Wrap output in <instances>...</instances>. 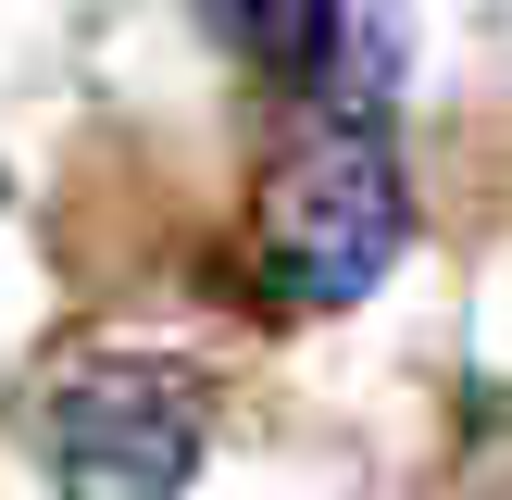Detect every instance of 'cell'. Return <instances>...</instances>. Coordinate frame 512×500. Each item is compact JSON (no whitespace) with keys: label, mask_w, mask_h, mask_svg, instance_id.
Here are the masks:
<instances>
[{"label":"cell","mask_w":512,"mask_h":500,"mask_svg":"<svg viewBox=\"0 0 512 500\" xmlns=\"http://www.w3.org/2000/svg\"><path fill=\"white\" fill-rule=\"evenodd\" d=\"M400 225H413V200H400L388 125L325 113V125H300L263 163V188H250V275H263L275 313H350V300L400 263Z\"/></svg>","instance_id":"1"},{"label":"cell","mask_w":512,"mask_h":500,"mask_svg":"<svg viewBox=\"0 0 512 500\" xmlns=\"http://www.w3.org/2000/svg\"><path fill=\"white\" fill-rule=\"evenodd\" d=\"M213 450V375L175 350H88L38 388V463L63 500H188Z\"/></svg>","instance_id":"2"},{"label":"cell","mask_w":512,"mask_h":500,"mask_svg":"<svg viewBox=\"0 0 512 500\" xmlns=\"http://www.w3.org/2000/svg\"><path fill=\"white\" fill-rule=\"evenodd\" d=\"M213 25H225V50H238L250 75H325L338 63V38H350V0H213Z\"/></svg>","instance_id":"3"}]
</instances>
